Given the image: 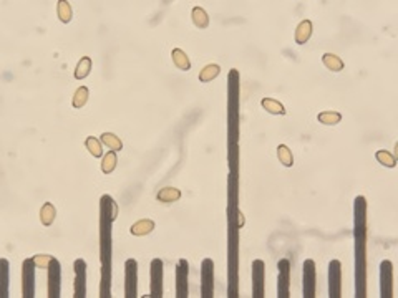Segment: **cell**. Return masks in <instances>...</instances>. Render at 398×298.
Returning a JSON list of instances; mask_svg holds the SVG:
<instances>
[{"label": "cell", "instance_id": "cell-1", "mask_svg": "<svg viewBox=\"0 0 398 298\" xmlns=\"http://www.w3.org/2000/svg\"><path fill=\"white\" fill-rule=\"evenodd\" d=\"M201 296H214V262L211 258H204L201 263Z\"/></svg>", "mask_w": 398, "mask_h": 298}, {"label": "cell", "instance_id": "cell-2", "mask_svg": "<svg viewBox=\"0 0 398 298\" xmlns=\"http://www.w3.org/2000/svg\"><path fill=\"white\" fill-rule=\"evenodd\" d=\"M328 296H342V263L339 260H332L328 263Z\"/></svg>", "mask_w": 398, "mask_h": 298}, {"label": "cell", "instance_id": "cell-3", "mask_svg": "<svg viewBox=\"0 0 398 298\" xmlns=\"http://www.w3.org/2000/svg\"><path fill=\"white\" fill-rule=\"evenodd\" d=\"M138 293V262L128 258L125 263V296L135 298Z\"/></svg>", "mask_w": 398, "mask_h": 298}, {"label": "cell", "instance_id": "cell-4", "mask_svg": "<svg viewBox=\"0 0 398 298\" xmlns=\"http://www.w3.org/2000/svg\"><path fill=\"white\" fill-rule=\"evenodd\" d=\"M35 270H37V265L34 262V258L25 260L22 263V291L25 298L34 296L35 293Z\"/></svg>", "mask_w": 398, "mask_h": 298}, {"label": "cell", "instance_id": "cell-5", "mask_svg": "<svg viewBox=\"0 0 398 298\" xmlns=\"http://www.w3.org/2000/svg\"><path fill=\"white\" fill-rule=\"evenodd\" d=\"M302 274H304V277H302L304 298H314L315 296V287H317V283H315V274H317V270H315L314 260H305L304 267H302Z\"/></svg>", "mask_w": 398, "mask_h": 298}, {"label": "cell", "instance_id": "cell-6", "mask_svg": "<svg viewBox=\"0 0 398 298\" xmlns=\"http://www.w3.org/2000/svg\"><path fill=\"white\" fill-rule=\"evenodd\" d=\"M188 277H189V263L186 258H181L176 267V296L188 298Z\"/></svg>", "mask_w": 398, "mask_h": 298}, {"label": "cell", "instance_id": "cell-7", "mask_svg": "<svg viewBox=\"0 0 398 298\" xmlns=\"http://www.w3.org/2000/svg\"><path fill=\"white\" fill-rule=\"evenodd\" d=\"M279 277H277V296L279 298H289V288H290V262L287 258H282L279 265Z\"/></svg>", "mask_w": 398, "mask_h": 298}, {"label": "cell", "instance_id": "cell-8", "mask_svg": "<svg viewBox=\"0 0 398 298\" xmlns=\"http://www.w3.org/2000/svg\"><path fill=\"white\" fill-rule=\"evenodd\" d=\"M149 296L161 298L163 296V260L155 258L151 262V291Z\"/></svg>", "mask_w": 398, "mask_h": 298}, {"label": "cell", "instance_id": "cell-9", "mask_svg": "<svg viewBox=\"0 0 398 298\" xmlns=\"http://www.w3.org/2000/svg\"><path fill=\"white\" fill-rule=\"evenodd\" d=\"M264 280H265V265L262 260L252 262V295L256 298L264 296Z\"/></svg>", "mask_w": 398, "mask_h": 298}, {"label": "cell", "instance_id": "cell-10", "mask_svg": "<svg viewBox=\"0 0 398 298\" xmlns=\"http://www.w3.org/2000/svg\"><path fill=\"white\" fill-rule=\"evenodd\" d=\"M60 263L56 258H52L48 265V296L58 298L60 296Z\"/></svg>", "mask_w": 398, "mask_h": 298}, {"label": "cell", "instance_id": "cell-11", "mask_svg": "<svg viewBox=\"0 0 398 298\" xmlns=\"http://www.w3.org/2000/svg\"><path fill=\"white\" fill-rule=\"evenodd\" d=\"M75 296L83 298L86 291V263L83 258L75 260Z\"/></svg>", "mask_w": 398, "mask_h": 298}, {"label": "cell", "instance_id": "cell-12", "mask_svg": "<svg viewBox=\"0 0 398 298\" xmlns=\"http://www.w3.org/2000/svg\"><path fill=\"white\" fill-rule=\"evenodd\" d=\"M391 274H393V265L390 260H383L380 263L382 296H391Z\"/></svg>", "mask_w": 398, "mask_h": 298}, {"label": "cell", "instance_id": "cell-13", "mask_svg": "<svg viewBox=\"0 0 398 298\" xmlns=\"http://www.w3.org/2000/svg\"><path fill=\"white\" fill-rule=\"evenodd\" d=\"M153 230H155V222L151 219H141V220L135 222V224L130 227L131 236H135V237L148 236V234H151Z\"/></svg>", "mask_w": 398, "mask_h": 298}, {"label": "cell", "instance_id": "cell-14", "mask_svg": "<svg viewBox=\"0 0 398 298\" xmlns=\"http://www.w3.org/2000/svg\"><path fill=\"white\" fill-rule=\"evenodd\" d=\"M312 37V22L311 20H302L295 28V43L304 45Z\"/></svg>", "mask_w": 398, "mask_h": 298}, {"label": "cell", "instance_id": "cell-15", "mask_svg": "<svg viewBox=\"0 0 398 298\" xmlns=\"http://www.w3.org/2000/svg\"><path fill=\"white\" fill-rule=\"evenodd\" d=\"M156 199L163 202V204H171V202H176L181 199V191L176 187H163L160 189V192L156 194Z\"/></svg>", "mask_w": 398, "mask_h": 298}, {"label": "cell", "instance_id": "cell-16", "mask_svg": "<svg viewBox=\"0 0 398 298\" xmlns=\"http://www.w3.org/2000/svg\"><path fill=\"white\" fill-rule=\"evenodd\" d=\"M173 56V63L178 70H182V72H188L191 68V61H189V56L186 55V52H182L181 48H174L171 52Z\"/></svg>", "mask_w": 398, "mask_h": 298}, {"label": "cell", "instance_id": "cell-17", "mask_svg": "<svg viewBox=\"0 0 398 298\" xmlns=\"http://www.w3.org/2000/svg\"><path fill=\"white\" fill-rule=\"evenodd\" d=\"M56 217V209L52 202H45L40 209V222L45 227H50L53 224V220Z\"/></svg>", "mask_w": 398, "mask_h": 298}, {"label": "cell", "instance_id": "cell-18", "mask_svg": "<svg viewBox=\"0 0 398 298\" xmlns=\"http://www.w3.org/2000/svg\"><path fill=\"white\" fill-rule=\"evenodd\" d=\"M262 108L267 113H270V115H286V108H284V105L281 103V101H277L274 98H264L261 101Z\"/></svg>", "mask_w": 398, "mask_h": 298}, {"label": "cell", "instance_id": "cell-19", "mask_svg": "<svg viewBox=\"0 0 398 298\" xmlns=\"http://www.w3.org/2000/svg\"><path fill=\"white\" fill-rule=\"evenodd\" d=\"M219 73H221V67L216 65V63H209V65H206V67L199 72V81H203V83L212 81L214 78L219 77Z\"/></svg>", "mask_w": 398, "mask_h": 298}, {"label": "cell", "instance_id": "cell-20", "mask_svg": "<svg viewBox=\"0 0 398 298\" xmlns=\"http://www.w3.org/2000/svg\"><path fill=\"white\" fill-rule=\"evenodd\" d=\"M100 141H102L106 148L111 149V151H121L123 149L121 139H119L116 135H113V133H103V135L100 136Z\"/></svg>", "mask_w": 398, "mask_h": 298}, {"label": "cell", "instance_id": "cell-21", "mask_svg": "<svg viewBox=\"0 0 398 298\" xmlns=\"http://www.w3.org/2000/svg\"><path fill=\"white\" fill-rule=\"evenodd\" d=\"M322 61H324V65L327 67V70H330V72H342L344 70V61L339 58L337 55L333 53H324V56H322Z\"/></svg>", "mask_w": 398, "mask_h": 298}, {"label": "cell", "instance_id": "cell-22", "mask_svg": "<svg viewBox=\"0 0 398 298\" xmlns=\"http://www.w3.org/2000/svg\"><path fill=\"white\" fill-rule=\"evenodd\" d=\"M90 72H91V58L90 56H83V58L78 61L77 68H75V78L83 80L90 75Z\"/></svg>", "mask_w": 398, "mask_h": 298}, {"label": "cell", "instance_id": "cell-23", "mask_svg": "<svg viewBox=\"0 0 398 298\" xmlns=\"http://www.w3.org/2000/svg\"><path fill=\"white\" fill-rule=\"evenodd\" d=\"M319 123L325 124V126H333V124H339L342 121V115L339 111H322L319 113Z\"/></svg>", "mask_w": 398, "mask_h": 298}, {"label": "cell", "instance_id": "cell-24", "mask_svg": "<svg viewBox=\"0 0 398 298\" xmlns=\"http://www.w3.org/2000/svg\"><path fill=\"white\" fill-rule=\"evenodd\" d=\"M277 157H279V162H282V166H286V168H292L294 166L292 151H290L286 144L277 146Z\"/></svg>", "mask_w": 398, "mask_h": 298}, {"label": "cell", "instance_id": "cell-25", "mask_svg": "<svg viewBox=\"0 0 398 298\" xmlns=\"http://www.w3.org/2000/svg\"><path fill=\"white\" fill-rule=\"evenodd\" d=\"M191 15H193V23L196 25V27H198V28H207V25H209V17H207L204 9L194 7Z\"/></svg>", "mask_w": 398, "mask_h": 298}, {"label": "cell", "instance_id": "cell-26", "mask_svg": "<svg viewBox=\"0 0 398 298\" xmlns=\"http://www.w3.org/2000/svg\"><path fill=\"white\" fill-rule=\"evenodd\" d=\"M56 15L63 22V23H70L72 22V17H73V12H72V5L68 2H58L56 4Z\"/></svg>", "mask_w": 398, "mask_h": 298}, {"label": "cell", "instance_id": "cell-27", "mask_svg": "<svg viewBox=\"0 0 398 298\" xmlns=\"http://www.w3.org/2000/svg\"><path fill=\"white\" fill-rule=\"evenodd\" d=\"M88 98H90V91H88V88L86 86H80L78 90L75 91V94H73V101H72L73 108H77V110L83 108L86 105Z\"/></svg>", "mask_w": 398, "mask_h": 298}, {"label": "cell", "instance_id": "cell-28", "mask_svg": "<svg viewBox=\"0 0 398 298\" xmlns=\"http://www.w3.org/2000/svg\"><path fill=\"white\" fill-rule=\"evenodd\" d=\"M116 151H110L106 153V156H103V161H102V171L105 174H111L113 171L116 168Z\"/></svg>", "mask_w": 398, "mask_h": 298}, {"label": "cell", "instance_id": "cell-29", "mask_svg": "<svg viewBox=\"0 0 398 298\" xmlns=\"http://www.w3.org/2000/svg\"><path fill=\"white\" fill-rule=\"evenodd\" d=\"M375 157H377V161L382 164V166H387V168H395L396 166V157L391 153H388V151H385V149L377 151Z\"/></svg>", "mask_w": 398, "mask_h": 298}, {"label": "cell", "instance_id": "cell-30", "mask_svg": "<svg viewBox=\"0 0 398 298\" xmlns=\"http://www.w3.org/2000/svg\"><path fill=\"white\" fill-rule=\"evenodd\" d=\"M85 146H86V149L90 151V154H91L93 157H102V156H103L102 143H100L97 138L88 136V138H86V141H85Z\"/></svg>", "mask_w": 398, "mask_h": 298}, {"label": "cell", "instance_id": "cell-31", "mask_svg": "<svg viewBox=\"0 0 398 298\" xmlns=\"http://www.w3.org/2000/svg\"><path fill=\"white\" fill-rule=\"evenodd\" d=\"M52 255H45V253H39L34 257V262L37 265V269H48L50 262H52Z\"/></svg>", "mask_w": 398, "mask_h": 298}]
</instances>
